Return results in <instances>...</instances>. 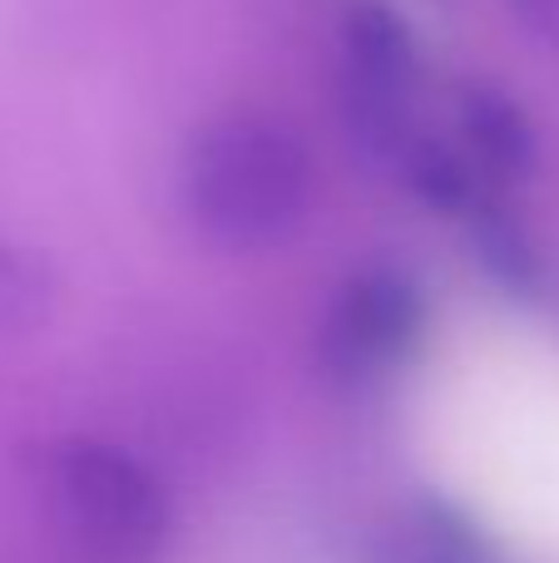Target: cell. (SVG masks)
<instances>
[{
  "mask_svg": "<svg viewBox=\"0 0 559 563\" xmlns=\"http://www.w3.org/2000/svg\"><path fill=\"white\" fill-rule=\"evenodd\" d=\"M188 223L218 253L287 243L313 203V154L273 114H223L194 134L178 168Z\"/></svg>",
  "mask_w": 559,
  "mask_h": 563,
  "instance_id": "1",
  "label": "cell"
},
{
  "mask_svg": "<svg viewBox=\"0 0 559 563\" xmlns=\"http://www.w3.org/2000/svg\"><path fill=\"white\" fill-rule=\"evenodd\" d=\"M40 499L85 563H154L174 534V505L164 485L134 455L89 435L40 450Z\"/></svg>",
  "mask_w": 559,
  "mask_h": 563,
  "instance_id": "2",
  "label": "cell"
},
{
  "mask_svg": "<svg viewBox=\"0 0 559 563\" xmlns=\"http://www.w3.org/2000/svg\"><path fill=\"white\" fill-rule=\"evenodd\" d=\"M421 287L402 267H362L342 282L322 321V361L342 380L392 371L421 336Z\"/></svg>",
  "mask_w": 559,
  "mask_h": 563,
  "instance_id": "3",
  "label": "cell"
},
{
  "mask_svg": "<svg viewBox=\"0 0 559 563\" xmlns=\"http://www.w3.org/2000/svg\"><path fill=\"white\" fill-rule=\"evenodd\" d=\"M347 85H352V129L372 148L406 144V114H412L416 49L406 25L382 5H362L347 20Z\"/></svg>",
  "mask_w": 559,
  "mask_h": 563,
  "instance_id": "4",
  "label": "cell"
},
{
  "mask_svg": "<svg viewBox=\"0 0 559 563\" xmlns=\"http://www.w3.org/2000/svg\"><path fill=\"white\" fill-rule=\"evenodd\" d=\"M372 563H501L485 534L446 505H412L376 534Z\"/></svg>",
  "mask_w": 559,
  "mask_h": 563,
  "instance_id": "5",
  "label": "cell"
},
{
  "mask_svg": "<svg viewBox=\"0 0 559 563\" xmlns=\"http://www.w3.org/2000/svg\"><path fill=\"white\" fill-rule=\"evenodd\" d=\"M461 139L471 168L491 178H520L535 164V134L525 124V114L505 95L491 89H471L461 99Z\"/></svg>",
  "mask_w": 559,
  "mask_h": 563,
  "instance_id": "6",
  "label": "cell"
},
{
  "mask_svg": "<svg viewBox=\"0 0 559 563\" xmlns=\"http://www.w3.org/2000/svg\"><path fill=\"white\" fill-rule=\"evenodd\" d=\"M55 267L45 253L0 243V336H30L55 311Z\"/></svg>",
  "mask_w": 559,
  "mask_h": 563,
  "instance_id": "7",
  "label": "cell"
},
{
  "mask_svg": "<svg viewBox=\"0 0 559 563\" xmlns=\"http://www.w3.org/2000/svg\"><path fill=\"white\" fill-rule=\"evenodd\" d=\"M511 10L540 45L559 49V0H511Z\"/></svg>",
  "mask_w": 559,
  "mask_h": 563,
  "instance_id": "8",
  "label": "cell"
}]
</instances>
